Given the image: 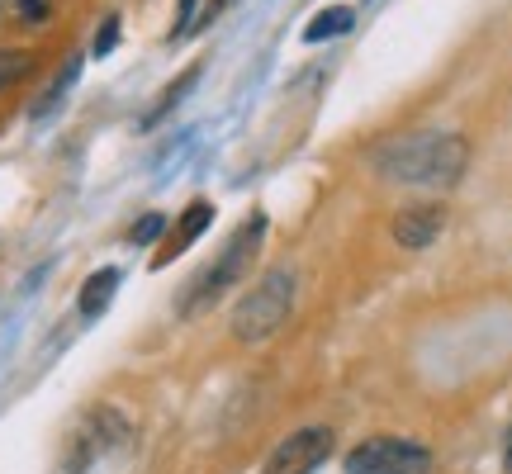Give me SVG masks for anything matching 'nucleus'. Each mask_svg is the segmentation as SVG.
<instances>
[{"label":"nucleus","mask_w":512,"mask_h":474,"mask_svg":"<svg viewBox=\"0 0 512 474\" xmlns=\"http://www.w3.org/2000/svg\"><path fill=\"white\" fill-rule=\"evenodd\" d=\"M375 171L399 185H451L465 171V138L456 133H408L375 147Z\"/></svg>","instance_id":"obj_1"},{"label":"nucleus","mask_w":512,"mask_h":474,"mask_svg":"<svg viewBox=\"0 0 512 474\" xmlns=\"http://www.w3.org/2000/svg\"><path fill=\"white\" fill-rule=\"evenodd\" d=\"M294 313V271H266L252 290L242 294L233 313V337L238 342H266L290 323Z\"/></svg>","instance_id":"obj_2"},{"label":"nucleus","mask_w":512,"mask_h":474,"mask_svg":"<svg viewBox=\"0 0 512 474\" xmlns=\"http://www.w3.org/2000/svg\"><path fill=\"white\" fill-rule=\"evenodd\" d=\"M261 237H266V219L261 214H252V219L238 228V237L228 242V252L209 266V271L190 285V294H185L181 304H185V313H195V309H204V304H214L228 285H238L242 275L252 271V261H256V252H261Z\"/></svg>","instance_id":"obj_3"},{"label":"nucleus","mask_w":512,"mask_h":474,"mask_svg":"<svg viewBox=\"0 0 512 474\" xmlns=\"http://www.w3.org/2000/svg\"><path fill=\"white\" fill-rule=\"evenodd\" d=\"M422 465H427V451L418 441L399 437H375L347 456V474H422Z\"/></svg>","instance_id":"obj_4"},{"label":"nucleus","mask_w":512,"mask_h":474,"mask_svg":"<svg viewBox=\"0 0 512 474\" xmlns=\"http://www.w3.org/2000/svg\"><path fill=\"white\" fill-rule=\"evenodd\" d=\"M332 456V432L328 427H299L271 451V460L261 465V474H313Z\"/></svg>","instance_id":"obj_5"},{"label":"nucleus","mask_w":512,"mask_h":474,"mask_svg":"<svg viewBox=\"0 0 512 474\" xmlns=\"http://www.w3.org/2000/svg\"><path fill=\"white\" fill-rule=\"evenodd\" d=\"M441 209L437 204H413V209H403L399 219H394V237H399L403 247H427L432 237L441 233Z\"/></svg>","instance_id":"obj_6"},{"label":"nucleus","mask_w":512,"mask_h":474,"mask_svg":"<svg viewBox=\"0 0 512 474\" xmlns=\"http://www.w3.org/2000/svg\"><path fill=\"white\" fill-rule=\"evenodd\" d=\"M209 223H214V209H209V204H190V209H185L181 214V223H176V233H171V242H166L162 252H157V266H166V261H176V256L185 252V247H190V242H195V237L204 233V228H209Z\"/></svg>","instance_id":"obj_7"},{"label":"nucleus","mask_w":512,"mask_h":474,"mask_svg":"<svg viewBox=\"0 0 512 474\" xmlns=\"http://www.w3.org/2000/svg\"><path fill=\"white\" fill-rule=\"evenodd\" d=\"M114 290H119V271H114V266L95 271L91 280H86V290H81V313H86V318L105 313V304L114 299Z\"/></svg>","instance_id":"obj_8"},{"label":"nucleus","mask_w":512,"mask_h":474,"mask_svg":"<svg viewBox=\"0 0 512 474\" xmlns=\"http://www.w3.org/2000/svg\"><path fill=\"white\" fill-rule=\"evenodd\" d=\"M351 29V10H342V5H332V10H323V15L309 19V29H304V38L309 43H323V38H337Z\"/></svg>","instance_id":"obj_9"},{"label":"nucleus","mask_w":512,"mask_h":474,"mask_svg":"<svg viewBox=\"0 0 512 474\" xmlns=\"http://www.w3.org/2000/svg\"><path fill=\"white\" fill-rule=\"evenodd\" d=\"M29 72V57H19V53H0V91L15 81V76Z\"/></svg>","instance_id":"obj_10"},{"label":"nucleus","mask_w":512,"mask_h":474,"mask_svg":"<svg viewBox=\"0 0 512 474\" xmlns=\"http://www.w3.org/2000/svg\"><path fill=\"white\" fill-rule=\"evenodd\" d=\"M162 228H166L162 214H147V219H138V228H133V242H152Z\"/></svg>","instance_id":"obj_11"},{"label":"nucleus","mask_w":512,"mask_h":474,"mask_svg":"<svg viewBox=\"0 0 512 474\" xmlns=\"http://www.w3.org/2000/svg\"><path fill=\"white\" fill-rule=\"evenodd\" d=\"M114 34H119V19H105V29L95 34V53H100V57L114 48Z\"/></svg>","instance_id":"obj_12"},{"label":"nucleus","mask_w":512,"mask_h":474,"mask_svg":"<svg viewBox=\"0 0 512 474\" xmlns=\"http://www.w3.org/2000/svg\"><path fill=\"white\" fill-rule=\"evenodd\" d=\"M19 10H24V19H34V24L48 15V5H43V0H19Z\"/></svg>","instance_id":"obj_13"},{"label":"nucleus","mask_w":512,"mask_h":474,"mask_svg":"<svg viewBox=\"0 0 512 474\" xmlns=\"http://www.w3.org/2000/svg\"><path fill=\"white\" fill-rule=\"evenodd\" d=\"M503 465H508V474H512V432H508V451H503Z\"/></svg>","instance_id":"obj_14"}]
</instances>
